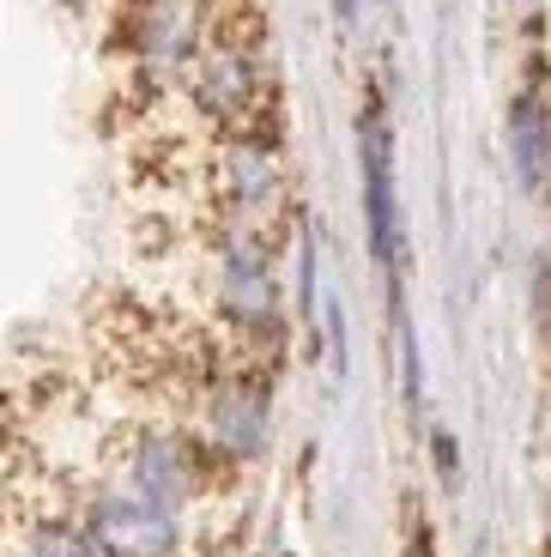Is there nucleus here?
<instances>
[{"instance_id": "f257e3e1", "label": "nucleus", "mask_w": 551, "mask_h": 557, "mask_svg": "<svg viewBox=\"0 0 551 557\" xmlns=\"http://www.w3.org/2000/svg\"><path fill=\"white\" fill-rule=\"evenodd\" d=\"M207 285L219 304L231 339H279V273H273V237L219 224L207 243Z\"/></svg>"}, {"instance_id": "f03ea898", "label": "nucleus", "mask_w": 551, "mask_h": 557, "mask_svg": "<svg viewBox=\"0 0 551 557\" xmlns=\"http://www.w3.org/2000/svg\"><path fill=\"white\" fill-rule=\"evenodd\" d=\"M358 164H364V224H370V255L388 278L400 285L406 273V231H400V200H394V127H388L382 91H364L358 110Z\"/></svg>"}, {"instance_id": "7ed1b4c3", "label": "nucleus", "mask_w": 551, "mask_h": 557, "mask_svg": "<svg viewBox=\"0 0 551 557\" xmlns=\"http://www.w3.org/2000/svg\"><path fill=\"white\" fill-rule=\"evenodd\" d=\"M510 164L522 195H546L551 182V110L539 91H522L510 110Z\"/></svg>"}, {"instance_id": "20e7f679", "label": "nucleus", "mask_w": 551, "mask_h": 557, "mask_svg": "<svg viewBox=\"0 0 551 557\" xmlns=\"http://www.w3.org/2000/svg\"><path fill=\"white\" fill-rule=\"evenodd\" d=\"M13 557H103L85 521L49 509H13Z\"/></svg>"}, {"instance_id": "39448f33", "label": "nucleus", "mask_w": 551, "mask_h": 557, "mask_svg": "<svg viewBox=\"0 0 551 557\" xmlns=\"http://www.w3.org/2000/svg\"><path fill=\"white\" fill-rule=\"evenodd\" d=\"M316 237H297V315H316Z\"/></svg>"}, {"instance_id": "423d86ee", "label": "nucleus", "mask_w": 551, "mask_h": 557, "mask_svg": "<svg viewBox=\"0 0 551 557\" xmlns=\"http://www.w3.org/2000/svg\"><path fill=\"white\" fill-rule=\"evenodd\" d=\"M406 557H437V533H430L425 509H418V497L406 503Z\"/></svg>"}, {"instance_id": "0eeeda50", "label": "nucleus", "mask_w": 551, "mask_h": 557, "mask_svg": "<svg viewBox=\"0 0 551 557\" xmlns=\"http://www.w3.org/2000/svg\"><path fill=\"white\" fill-rule=\"evenodd\" d=\"M430 455L442 460V479H455V473H461V460H455V436H449V431H437V443H430Z\"/></svg>"}, {"instance_id": "6e6552de", "label": "nucleus", "mask_w": 551, "mask_h": 557, "mask_svg": "<svg viewBox=\"0 0 551 557\" xmlns=\"http://www.w3.org/2000/svg\"><path fill=\"white\" fill-rule=\"evenodd\" d=\"M333 18H340V25L352 30V25L364 18V0H333Z\"/></svg>"}, {"instance_id": "1a4fd4ad", "label": "nucleus", "mask_w": 551, "mask_h": 557, "mask_svg": "<svg viewBox=\"0 0 551 557\" xmlns=\"http://www.w3.org/2000/svg\"><path fill=\"white\" fill-rule=\"evenodd\" d=\"M279 557H291V552H279Z\"/></svg>"}]
</instances>
